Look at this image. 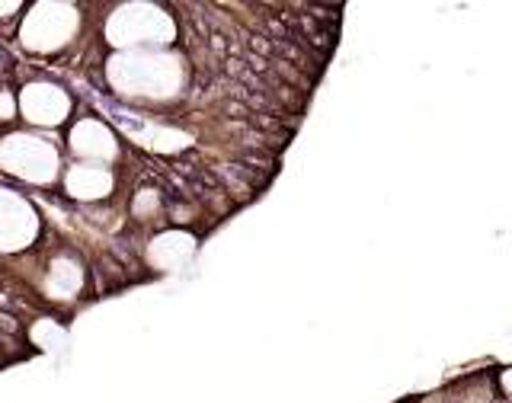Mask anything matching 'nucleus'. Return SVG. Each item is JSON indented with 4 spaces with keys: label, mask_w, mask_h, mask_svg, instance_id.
<instances>
[{
    "label": "nucleus",
    "mask_w": 512,
    "mask_h": 403,
    "mask_svg": "<svg viewBox=\"0 0 512 403\" xmlns=\"http://www.w3.org/2000/svg\"><path fill=\"white\" fill-rule=\"evenodd\" d=\"M0 333H4V336H13V340H20V336H23L20 317L10 314V311H0Z\"/></svg>",
    "instance_id": "nucleus-1"
},
{
    "label": "nucleus",
    "mask_w": 512,
    "mask_h": 403,
    "mask_svg": "<svg viewBox=\"0 0 512 403\" xmlns=\"http://www.w3.org/2000/svg\"><path fill=\"white\" fill-rule=\"evenodd\" d=\"M0 362H7V352H4V343H0Z\"/></svg>",
    "instance_id": "nucleus-2"
}]
</instances>
